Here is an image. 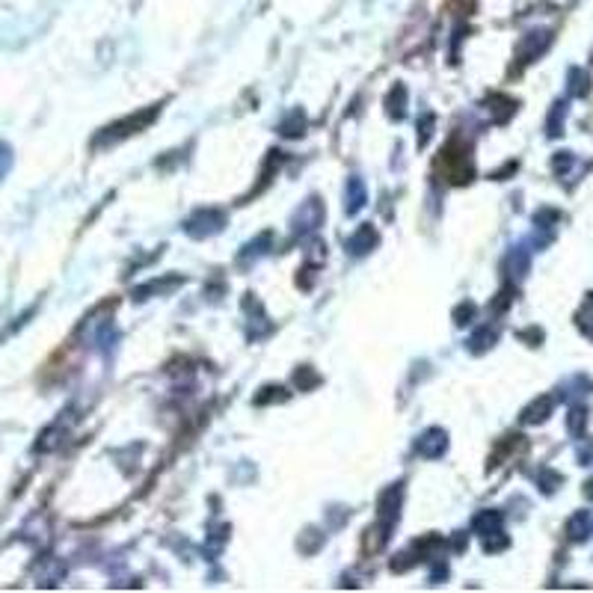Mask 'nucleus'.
<instances>
[{"label": "nucleus", "mask_w": 593, "mask_h": 593, "mask_svg": "<svg viewBox=\"0 0 593 593\" xmlns=\"http://www.w3.org/2000/svg\"><path fill=\"white\" fill-rule=\"evenodd\" d=\"M570 531H572V537L575 540H582V537H587L590 531H593V516L590 514H579L572 519V525H570Z\"/></svg>", "instance_id": "nucleus-1"}]
</instances>
